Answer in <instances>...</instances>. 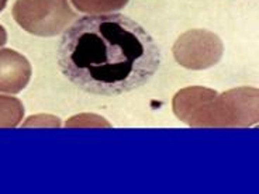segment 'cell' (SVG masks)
<instances>
[{
    "mask_svg": "<svg viewBox=\"0 0 259 194\" xmlns=\"http://www.w3.org/2000/svg\"><path fill=\"white\" fill-rule=\"evenodd\" d=\"M61 121L59 118L50 114H39V116H32L27 118L23 127H59Z\"/></svg>",
    "mask_w": 259,
    "mask_h": 194,
    "instance_id": "52a82bcc",
    "label": "cell"
},
{
    "mask_svg": "<svg viewBox=\"0 0 259 194\" xmlns=\"http://www.w3.org/2000/svg\"><path fill=\"white\" fill-rule=\"evenodd\" d=\"M6 5H7V0H0V12L6 7Z\"/></svg>",
    "mask_w": 259,
    "mask_h": 194,
    "instance_id": "9c48e42d",
    "label": "cell"
},
{
    "mask_svg": "<svg viewBox=\"0 0 259 194\" xmlns=\"http://www.w3.org/2000/svg\"><path fill=\"white\" fill-rule=\"evenodd\" d=\"M7 41V34H6V30L3 28V27L0 26V46L5 45Z\"/></svg>",
    "mask_w": 259,
    "mask_h": 194,
    "instance_id": "ba28073f",
    "label": "cell"
},
{
    "mask_svg": "<svg viewBox=\"0 0 259 194\" xmlns=\"http://www.w3.org/2000/svg\"><path fill=\"white\" fill-rule=\"evenodd\" d=\"M31 75V64L24 55L0 48V93L17 94L28 84Z\"/></svg>",
    "mask_w": 259,
    "mask_h": 194,
    "instance_id": "277c9868",
    "label": "cell"
},
{
    "mask_svg": "<svg viewBox=\"0 0 259 194\" xmlns=\"http://www.w3.org/2000/svg\"><path fill=\"white\" fill-rule=\"evenodd\" d=\"M62 75L79 90L120 96L148 83L159 71V45L140 23L121 13L88 14L68 27L57 50Z\"/></svg>",
    "mask_w": 259,
    "mask_h": 194,
    "instance_id": "6da1fadb",
    "label": "cell"
},
{
    "mask_svg": "<svg viewBox=\"0 0 259 194\" xmlns=\"http://www.w3.org/2000/svg\"><path fill=\"white\" fill-rule=\"evenodd\" d=\"M128 0H72L76 10L86 14H107L127 6Z\"/></svg>",
    "mask_w": 259,
    "mask_h": 194,
    "instance_id": "8992f818",
    "label": "cell"
},
{
    "mask_svg": "<svg viewBox=\"0 0 259 194\" xmlns=\"http://www.w3.org/2000/svg\"><path fill=\"white\" fill-rule=\"evenodd\" d=\"M14 21L37 37H57L76 20L68 0H16Z\"/></svg>",
    "mask_w": 259,
    "mask_h": 194,
    "instance_id": "7a4b0ae2",
    "label": "cell"
},
{
    "mask_svg": "<svg viewBox=\"0 0 259 194\" xmlns=\"http://www.w3.org/2000/svg\"><path fill=\"white\" fill-rule=\"evenodd\" d=\"M24 116V107L12 94H0V128L17 127Z\"/></svg>",
    "mask_w": 259,
    "mask_h": 194,
    "instance_id": "5b68a950",
    "label": "cell"
},
{
    "mask_svg": "<svg viewBox=\"0 0 259 194\" xmlns=\"http://www.w3.org/2000/svg\"><path fill=\"white\" fill-rule=\"evenodd\" d=\"M221 39L207 30H190L182 34L174 45L176 62L186 69L201 71L215 65L223 57Z\"/></svg>",
    "mask_w": 259,
    "mask_h": 194,
    "instance_id": "3957f363",
    "label": "cell"
}]
</instances>
